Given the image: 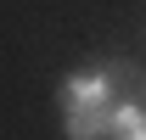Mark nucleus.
I'll return each instance as SVG.
<instances>
[{"label": "nucleus", "instance_id": "obj_1", "mask_svg": "<svg viewBox=\"0 0 146 140\" xmlns=\"http://www.w3.org/2000/svg\"><path fill=\"white\" fill-rule=\"evenodd\" d=\"M124 90H146V84H141L135 67H124L118 56H107V62H90V67L62 73V84H56V106H112Z\"/></svg>", "mask_w": 146, "mask_h": 140}, {"label": "nucleus", "instance_id": "obj_2", "mask_svg": "<svg viewBox=\"0 0 146 140\" xmlns=\"http://www.w3.org/2000/svg\"><path fill=\"white\" fill-rule=\"evenodd\" d=\"M107 123H112L107 140H146V95H141V90L118 95V101L107 106Z\"/></svg>", "mask_w": 146, "mask_h": 140}, {"label": "nucleus", "instance_id": "obj_3", "mask_svg": "<svg viewBox=\"0 0 146 140\" xmlns=\"http://www.w3.org/2000/svg\"><path fill=\"white\" fill-rule=\"evenodd\" d=\"M107 106H62V140H107Z\"/></svg>", "mask_w": 146, "mask_h": 140}]
</instances>
